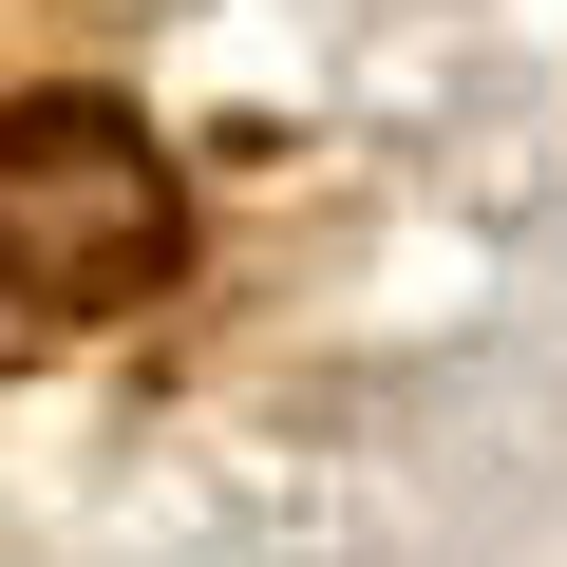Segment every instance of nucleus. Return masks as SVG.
<instances>
[{
    "label": "nucleus",
    "instance_id": "nucleus-1",
    "mask_svg": "<svg viewBox=\"0 0 567 567\" xmlns=\"http://www.w3.org/2000/svg\"><path fill=\"white\" fill-rule=\"evenodd\" d=\"M152 265H171V152L133 114H95V95L0 114V284H20L39 322L152 303Z\"/></svg>",
    "mask_w": 567,
    "mask_h": 567
}]
</instances>
